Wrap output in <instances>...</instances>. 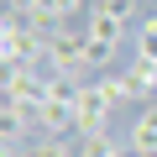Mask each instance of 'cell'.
I'll use <instances>...</instances> for the list:
<instances>
[{
  "label": "cell",
  "mask_w": 157,
  "mask_h": 157,
  "mask_svg": "<svg viewBox=\"0 0 157 157\" xmlns=\"http://www.w3.org/2000/svg\"><path fill=\"white\" fill-rule=\"evenodd\" d=\"M37 136H73V105L47 100V105L37 110Z\"/></svg>",
  "instance_id": "6da1fadb"
},
{
  "label": "cell",
  "mask_w": 157,
  "mask_h": 157,
  "mask_svg": "<svg viewBox=\"0 0 157 157\" xmlns=\"http://www.w3.org/2000/svg\"><path fill=\"white\" fill-rule=\"evenodd\" d=\"M136 152H147V157H157V105H141V115L131 121V136H126Z\"/></svg>",
  "instance_id": "7a4b0ae2"
},
{
  "label": "cell",
  "mask_w": 157,
  "mask_h": 157,
  "mask_svg": "<svg viewBox=\"0 0 157 157\" xmlns=\"http://www.w3.org/2000/svg\"><path fill=\"white\" fill-rule=\"evenodd\" d=\"M100 84H105V94H110V105H115V110H126L131 100H141V94H136V84H131V68H110V73H100Z\"/></svg>",
  "instance_id": "3957f363"
},
{
  "label": "cell",
  "mask_w": 157,
  "mask_h": 157,
  "mask_svg": "<svg viewBox=\"0 0 157 157\" xmlns=\"http://www.w3.org/2000/svg\"><path fill=\"white\" fill-rule=\"evenodd\" d=\"M84 37H100V42H131V26L89 6V26H84Z\"/></svg>",
  "instance_id": "277c9868"
},
{
  "label": "cell",
  "mask_w": 157,
  "mask_h": 157,
  "mask_svg": "<svg viewBox=\"0 0 157 157\" xmlns=\"http://www.w3.org/2000/svg\"><path fill=\"white\" fill-rule=\"evenodd\" d=\"M115 58H121V42H100V37H89V73H110Z\"/></svg>",
  "instance_id": "5b68a950"
},
{
  "label": "cell",
  "mask_w": 157,
  "mask_h": 157,
  "mask_svg": "<svg viewBox=\"0 0 157 157\" xmlns=\"http://www.w3.org/2000/svg\"><path fill=\"white\" fill-rule=\"evenodd\" d=\"M131 58H157V26H152L147 16L131 26Z\"/></svg>",
  "instance_id": "8992f818"
},
{
  "label": "cell",
  "mask_w": 157,
  "mask_h": 157,
  "mask_svg": "<svg viewBox=\"0 0 157 157\" xmlns=\"http://www.w3.org/2000/svg\"><path fill=\"white\" fill-rule=\"evenodd\" d=\"M94 11H105V16H115V21L136 26V16H141V0H94Z\"/></svg>",
  "instance_id": "52a82bcc"
},
{
  "label": "cell",
  "mask_w": 157,
  "mask_h": 157,
  "mask_svg": "<svg viewBox=\"0 0 157 157\" xmlns=\"http://www.w3.org/2000/svg\"><path fill=\"white\" fill-rule=\"evenodd\" d=\"M84 6H94V0H47V11H52L58 21H78V16H84Z\"/></svg>",
  "instance_id": "ba28073f"
}]
</instances>
